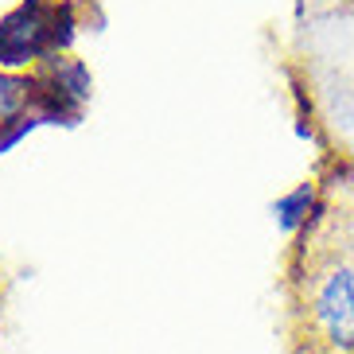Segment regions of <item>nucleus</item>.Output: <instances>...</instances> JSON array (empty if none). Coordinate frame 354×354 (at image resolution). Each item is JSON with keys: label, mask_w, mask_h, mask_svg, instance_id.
I'll return each mask as SVG.
<instances>
[{"label": "nucleus", "mask_w": 354, "mask_h": 354, "mask_svg": "<svg viewBox=\"0 0 354 354\" xmlns=\"http://www.w3.org/2000/svg\"><path fill=\"white\" fill-rule=\"evenodd\" d=\"M292 304L308 351L354 354V234L339 230V241H327L323 210L296 241Z\"/></svg>", "instance_id": "f257e3e1"}, {"label": "nucleus", "mask_w": 354, "mask_h": 354, "mask_svg": "<svg viewBox=\"0 0 354 354\" xmlns=\"http://www.w3.org/2000/svg\"><path fill=\"white\" fill-rule=\"evenodd\" d=\"M323 210V198H319V183L315 179H304L296 187H288L284 195H277L272 203V222L281 230L284 238H300L304 230L319 218Z\"/></svg>", "instance_id": "7ed1b4c3"}, {"label": "nucleus", "mask_w": 354, "mask_h": 354, "mask_svg": "<svg viewBox=\"0 0 354 354\" xmlns=\"http://www.w3.org/2000/svg\"><path fill=\"white\" fill-rule=\"evenodd\" d=\"M74 12L66 0H20L0 16V71L24 74V66H43L66 55L74 39Z\"/></svg>", "instance_id": "f03ea898"}]
</instances>
